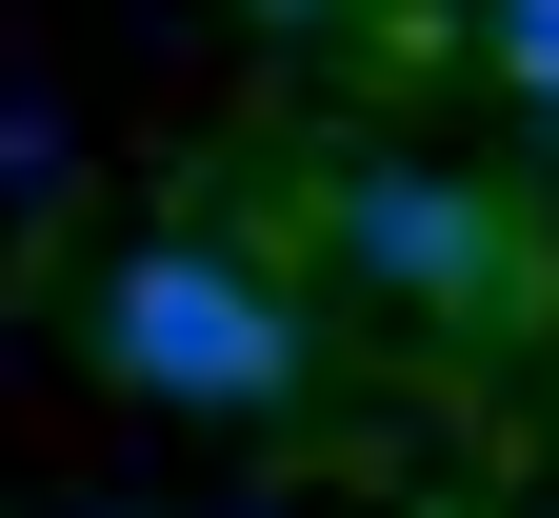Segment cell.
I'll return each instance as SVG.
<instances>
[{
  "label": "cell",
  "mask_w": 559,
  "mask_h": 518,
  "mask_svg": "<svg viewBox=\"0 0 559 518\" xmlns=\"http://www.w3.org/2000/svg\"><path fill=\"white\" fill-rule=\"evenodd\" d=\"M100 359L140 399H180V419H300V380H320L300 300H280L240 240H140L100 279Z\"/></svg>",
  "instance_id": "6da1fadb"
},
{
  "label": "cell",
  "mask_w": 559,
  "mask_h": 518,
  "mask_svg": "<svg viewBox=\"0 0 559 518\" xmlns=\"http://www.w3.org/2000/svg\"><path fill=\"white\" fill-rule=\"evenodd\" d=\"M320 260L360 279V300H419V320H500L520 300V219L460 160H340L320 180Z\"/></svg>",
  "instance_id": "7a4b0ae2"
},
{
  "label": "cell",
  "mask_w": 559,
  "mask_h": 518,
  "mask_svg": "<svg viewBox=\"0 0 559 518\" xmlns=\"http://www.w3.org/2000/svg\"><path fill=\"white\" fill-rule=\"evenodd\" d=\"M479 60L520 81V120H559V0H479Z\"/></svg>",
  "instance_id": "3957f363"
}]
</instances>
